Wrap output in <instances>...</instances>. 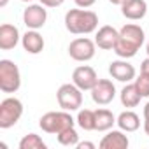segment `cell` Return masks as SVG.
<instances>
[{"label": "cell", "mask_w": 149, "mask_h": 149, "mask_svg": "<svg viewBox=\"0 0 149 149\" xmlns=\"http://www.w3.org/2000/svg\"><path fill=\"white\" fill-rule=\"evenodd\" d=\"M98 26V16L88 9H70L65 14V28L74 35L93 33Z\"/></svg>", "instance_id": "1"}, {"label": "cell", "mask_w": 149, "mask_h": 149, "mask_svg": "<svg viewBox=\"0 0 149 149\" xmlns=\"http://www.w3.org/2000/svg\"><path fill=\"white\" fill-rule=\"evenodd\" d=\"M77 121H74V118L70 116L68 111H51L46 112L40 119H39V126L42 128V132L46 133H60L67 128H72Z\"/></svg>", "instance_id": "2"}, {"label": "cell", "mask_w": 149, "mask_h": 149, "mask_svg": "<svg viewBox=\"0 0 149 149\" xmlns=\"http://www.w3.org/2000/svg\"><path fill=\"white\" fill-rule=\"evenodd\" d=\"M21 86V72L11 60H0V90L4 93H16Z\"/></svg>", "instance_id": "3"}, {"label": "cell", "mask_w": 149, "mask_h": 149, "mask_svg": "<svg viewBox=\"0 0 149 149\" xmlns=\"http://www.w3.org/2000/svg\"><path fill=\"white\" fill-rule=\"evenodd\" d=\"M56 100L63 111H79V107L83 105V90H79L74 83L61 84L56 91Z\"/></svg>", "instance_id": "4"}, {"label": "cell", "mask_w": 149, "mask_h": 149, "mask_svg": "<svg viewBox=\"0 0 149 149\" xmlns=\"http://www.w3.org/2000/svg\"><path fill=\"white\" fill-rule=\"evenodd\" d=\"M23 116V104L16 97H9L0 104V128L7 130L14 126Z\"/></svg>", "instance_id": "5"}, {"label": "cell", "mask_w": 149, "mask_h": 149, "mask_svg": "<svg viewBox=\"0 0 149 149\" xmlns=\"http://www.w3.org/2000/svg\"><path fill=\"white\" fill-rule=\"evenodd\" d=\"M95 53H97V44H95V40H91L88 37L74 39L68 46V54L76 61H90L95 56Z\"/></svg>", "instance_id": "6"}, {"label": "cell", "mask_w": 149, "mask_h": 149, "mask_svg": "<svg viewBox=\"0 0 149 149\" xmlns=\"http://www.w3.org/2000/svg\"><path fill=\"white\" fill-rule=\"evenodd\" d=\"M97 81H98V76H97L95 68H91L90 65H81L72 72V83L83 91H88V90L91 91Z\"/></svg>", "instance_id": "7"}, {"label": "cell", "mask_w": 149, "mask_h": 149, "mask_svg": "<svg viewBox=\"0 0 149 149\" xmlns=\"http://www.w3.org/2000/svg\"><path fill=\"white\" fill-rule=\"evenodd\" d=\"M116 97V86L111 79H98L91 88V98L98 105H109Z\"/></svg>", "instance_id": "8"}, {"label": "cell", "mask_w": 149, "mask_h": 149, "mask_svg": "<svg viewBox=\"0 0 149 149\" xmlns=\"http://www.w3.org/2000/svg\"><path fill=\"white\" fill-rule=\"evenodd\" d=\"M23 21L30 30H39L47 21V11L42 4H32L23 11Z\"/></svg>", "instance_id": "9"}, {"label": "cell", "mask_w": 149, "mask_h": 149, "mask_svg": "<svg viewBox=\"0 0 149 149\" xmlns=\"http://www.w3.org/2000/svg\"><path fill=\"white\" fill-rule=\"evenodd\" d=\"M109 74L112 76V79L119 81V83H130L135 79V67L132 63H128L125 58L121 60H116V61H111L109 65Z\"/></svg>", "instance_id": "10"}, {"label": "cell", "mask_w": 149, "mask_h": 149, "mask_svg": "<svg viewBox=\"0 0 149 149\" xmlns=\"http://www.w3.org/2000/svg\"><path fill=\"white\" fill-rule=\"evenodd\" d=\"M19 40H21V35H19L18 26H14L11 23H4L0 26V49L2 51L14 49Z\"/></svg>", "instance_id": "11"}, {"label": "cell", "mask_w": 149, "mask_h": 149, "mask_svg": "<svg viewBox=\"0 0 149 149\" xmlns=\"http://www.w3.org/2000/svg\"><path fill=\"white\" fill-rule=\"evenodd\" d=\"M118 39H119V32H118L114 26L105 25V26L98 28V32H97V35H95V44H97L100 49L109 51V49H114Z\"/></svg>", "instance_id": "12"}, {"label": "cell", "mask_w": 149, "mask_h": 149, "mask_svg": "<svg viewBox=\"0 0 149 149\" xmlns=\"http://www.w3.org/2000/svg\"><path fill=\"white\" fill-rule=\"evenodd\" d=\"M121 14L126 19L139 21L147 14V2L146 0H126L121 6Z\"/></svg>", "instance_id": "13"}, {"label": "cell", "mask_w": 149, "mask_h": 149, "mask_svg": "<svg viewBox=\"0 0 149 149\" xmlns=\"http://www.w3.org/2000/svg\"><path fill=\"white\" fill-rule=\"evenodd\" d=\"M128 146L130 140L123 133V130H111L107 135H104V139L98 144L100 149H126Z\"/></svg>", "instance_id": "14"}, {"label": "cell", "mask_w": 149, "mask_h": 149, "mask_svg": "<svg viewBox=\"0 0 149 149\" xmlns=\"http://www.w3.org/2000/svg\"><path fill=\"white\" fill-rule=\"evenodd\" d=\"M119 37H121L123 40H126L128 44L139 47V49H140V46H142L144 40H146V33H144L142 26H140V25H135V23L125 25V26L119 30Z\"/></svg>", "instance_id": "15"}, {"label": "cell", "mask_w": 149, "mask_h": 149, "mask_svg": "<svg viewBox=\"0 0 149 149\" xmlns=\"http://www.w3.org/2000/svg\"><path fill=\"white\" fill-rule=\"evenodd\" d=\"M21 46L28 54H39L44 49V39L37 30H28L25 35H21Z\"/></svg>", "instance_id": "16"}, {"label": "cell", "mask_w": 149, "mask_h": 149, "mask_svg": "<svg viewBox=\"0 0 149 149\" xmlns=\"http://www.w3.org/2000/svg\"><path fill=\"white\" fill-rule=\"evenodd\" d=\"M116 125L119 126V130L123 132H137L140 128V118L133 112V111H125L118 116L116 119Z\"/></svg>", "instance_id": "17"}, {"label": "cell", "mask_w": 149, "mask_h": 149, "mask_svg": "<svg viewBox=\"0 0 149 149\" xmlns=\"http://www.w3.org/2000/svg\"><path fill=\"white\" fill-rule=\"evenodd\" d=\"M119 98H121V104H123V107H128V109H132V107H137V105L140 104V98H142V95L139 93V90H137V86H135V83H133V84H126V86L121 90V93H119Z\"/></svg>", "instance_id": "18"}, {"label": "cell", "mask_w": 149, "mask_h": 149, "mask_svg": "<svg viewBox=\"0 0 149 149\" xmlns=\"http://www.w3.org/2000/svg\"><path fill=\"white\" fill-rule=\"evenodd\" d=\"M116 119L114 114L109 111V109H97L95 111V123H97V128L98 132H109L114 125H116Z\"/></svg>", "instance_id": "19"}, {"label": "cell", "mask_w": 149, "mask_h": 149, "mask_svg": "<svg viewBox=\"0 0 149 149\" xmlns=\"http://www.w3.org/2000/svg\"><path fill=\"white\" fill-rule=\"evenodd\" d=\"M77 125L84 130V132H91L97 128V123H95V111H90V109H81L77 112Z\"/></svg>", "instance_id": "20"}, {"label": "cell", "mask_w": 149, "mask_h": 149, "mask_svg": "<svg viewBox=\"0 0 149 149\" xmlns=\"http://www.w3.org/2000/svg\"><path fill=\"white\" fill-rule=\"evenodd\" d=\"M137 51H139V47H135V46L128 44V42H126V40H123L121 37L118 39V42H116V46H114V53H116L119 58H125V60L133 58V56L137 54Z\"/></svg>", "instance_id": "21"}, {"label": "cell", "mask_w": 149, "mask_h": 149, "mask_svg": "<svg viewBox=\"0 0 149 149\" xmlns=\"http://www.w3.org/2000/svg\"><path fill=\"white\" fill-rule=\"evenodd\" d=\"M46 142L37 133H28L19 140V149H46Z\"/></svg>", "instance_id": "22"}, {"label": "cell", "mask_w": 149, "mask_h": 149, "mask_svg": "<svg viewBox=\"0 0 149 149\" xmlns=\"http://www.w3.org/2000/svg\"><path fill=\"white\" fill-rule=\"evenodd\" d=\"M58 142L61 146H65V147H74V146L79 144V135H77V132L74 130V126H72V128H67V130L58 133Z\"/></svg>", "instance_id": "23"}, {"label": "cell", "mask_w": 149, "mask_h": 149, "mask_svg": "<svg viewBox=\"0 0 149 149\" xmlns=\"http://www.w3.org/2000/svg\"><path fill=\"white\" fill-rule=\"evenodd\" d=\"M135 86H137L139 93L142 95V98L149 97V74L140 72V76L135 79Z\"/></svg>", "instance_id": "24"}, {"label": "cell", "mask_w": 149, "mask_h": 149, "mask_svg": "<svg viewBox=\"0 0 149 149\" xmlns=\"http://www.w3.org/2000/svg\"><path fill=\"white\" fill-rule=\"evenodd\" d=\"M39 2H40L44 7H60L65 0H39Z\"/></svg>", "instance_id": "25"}, {"label": "cell", "mask_w": 149, "mask_h": 149, "mask_svg": "<svg viewBox=\"0 0 149 149\" xmlns=\"http://www.w3.org/2000/svg\"><path fill=\"white\" fill-rule=\"evenodd\" d=\"M74 2H76V6H77V7H81V9H88V7L95 6L97 0H74Z\"/></svg>", "instance_id": "26"}, {"label": "cell", "mask_w": 149, "mask_h": 149, "mask_svg": "<svg viewBox=\"0 0 149 149\" xmlns=\"http://www.w3.org/2000/svg\"><path fill=\"white\" fill-rule=\"evenodd\" d=\"M76 147H77V149H95L97 146H95L93 142H79Z\"/></svg>", "instance_id": "27"}, {"label": "cell", "mask_w": 149, "mask_h": 149, "mask_svg": "<svg viewBox=\"0 0 149 149\" xmlns=\"http://www.w3.org/2000/svg\"><path fill=\"white\" fill-rule=\"evenodd\" d=\"M140 72H146V74H149V56L140 63Z\"/></svg>", "instance_id": "28"}, {"label": "cell", "mask_w": 149, "mask_h": 149, "mask_svg": "<svg viewBox=\"0 0 149 149\" xmlns=\"http://www.w3.org/2000/svg\"><path fill=\"white\" fill-rule=\"evenodd\" d=\"M144 119H149V102L144 105Z\"/></svg>", "instance_id": "29"}, {"label": "cell", "mask_w": 149, "mask_h": 149, "mask_svg": "<svg viewBox=\"0 0 149 149\" xmlns=\"http://www.w3.org/2000/svg\"><path fill=\"white\" fill-rule=\"evenodd\" d=\"M144 132H146V135L149 137V119H144Z\"/></svg>", "instance_id": "30"}, {"label": "cell", "mask_w": 149, "mask_h": 149, "mask_svg": "<svg viewBox=\"0 0 149 149\" xmlns=\"http://www.w3.org/2000/svg\"><path fill=\"white\" fill-rule=\"evenodd\" d=\"M109 2H111L112 6H123V4L126 2V0H109Z\"/></svg>", "instance_id": "31"}, {"label": "cell", "mask_w": 149, "mask_h": 149, "mask_svg": "<svg viewBox=\"0 0 149 149\" xmlns=\"http://www.w3.org/2000/svg\"><path fill=\"white\" fill-rule=\"evenodd\" d=\"M7 2H9V0H0V7H6Z\"/></svg>", "instance_id": "32"}, {"label": "cell", "mask_w": 149, "mask_h": 149, "mask_svg": "<svg viewBox=\"0 0 149 149\" xmlns=\"http://www.w3.org/2000/svg\"><path fill=\"white\" fill-rule=\"evenodd\" d=\"M146 53H147V56H149V42L146 44Z\"/></svg>", "instance_id": "33"}, {"label": "cell", "mask_w": 149, "mask_h": 149, "mask_svg": "<svg viewBox=\"0 0 149 149\" xmlns=\"http://www.w3.org/2000/svg\"><path fill=\"white\" fill-rule=\"evenodd\" d=\"M21 2H32V0H21Z\"/></svg>", "instance_id": "34"}]
</instances>
